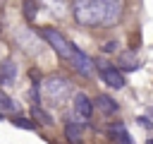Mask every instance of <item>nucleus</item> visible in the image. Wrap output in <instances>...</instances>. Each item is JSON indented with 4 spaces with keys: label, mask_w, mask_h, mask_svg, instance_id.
<instances>
[{
    "label": "nucleus",
    "mask_w": 153,
    "mask_h": 144,
    "mask_svg": "<svg viewBox=\"0 0 153 144\" xmlns=\"http://www.w3.org/2000/svg\"><path fill=\"white\" fill-rule=\"evenodd\" d=\"M72 12H74V19L81 26L103 24V0H74Z\"/></svg>",
    "instance_id": "obj_1"
},
{
    "label": "nucleus",
    "mask_w": 153,
    "mask_h": 144,
    "mask_svg": "<svg viewBox=\"0 0 153 144\" xmlns=\"http://www.w3.org/2000/svg\"><path fill=\"white\" fill-rule=\"evenodd\" d=\"M41 36L48 41V46H50L62 60H69V58L74 55V50H76V46H74L62 31H57V29H53V26H43V29H41Z\"/></svg>",
    "instance_id": "obj_2"
},
{
    "label": "nucleus",
    "mask_w": 153,
    "mask_h": 144,
    "mask_svg": "<svg viewBox=\"0 0 153 144\" xmlns=\"http://www.w3.org/2000/svg\"><path fill=\"white\" fill-rule=\"evenodd\" d=\"M69 94H72V84H69L65 77H60V74H53V77H48V79L43 82V96H45L53 106L65 103Z\"/></svg>",
    "instance_id": "obj_3"
},
{
    "label": "nucleus",
    "mask_w": 153,
    "mask_h": 144,
    "mask_svg": "<svg viewBox=\"0 0 153 144\" xmlns=\"http://www.w3.org/2000/svg\"><path fill=\"white\" fill-rule=\"evenodd\" d=\"M72 108H74V118L79 120V125H86V120L91 118L93 113V103L86 94H74L72 98Z\"/></svg>",
    "instance_id": "obj_4"
},
{
    "label": "nucleus",
    "mask_w": 153,
    "mask_h": 144,
    "mask_svg": "<svg viewBox=\"0 0 153 144\" xmlns=\"http://www.w3.org/2000/svg\"><path fill=\"white\" fill-rule=\"evenodd\" d=\"M122 10H124L122 0H103V24L105 26L117 24L120 17H122Z\"/></svg>",
    "instance_id": "obj_5"
},
{
    "label": "nucleus",
    "mask_w": 153,
    "mask_h": 144,
    "mask_svg": "<svg viewBox=\"0 0 153 144\" xmlns=\"http://www.w3.org/2000/svg\"><path fill=\"white\" fill-rule=\"evenodd\" d=\"M69 62H72V67H74L79 74H84V77H91L93 70H96V67H93V60H91L84 50H79V48L74 50V55L69 58Z\"/></svg>",
    "instance_id": "obj_6"
},
{
    "label": "nucleus",
    "mask_w": 153,
    "mask_h": 144,
    "mask_svg": "<svg viewBox=\"0 0 153 144\" xmlns=\"http://www.w3.org/2000/svg\"><path fill=\"white\" fill-rule=\"evenodd\" d=\"M98 74H100V79H103L108 86H112V89H122V86L127 84L124 77H122V72L115 70L112 65H100V67H98Z\"/></svg>",
    "instance_id": "obj_7"
},
{
    "label": "nucleus",
    "mask_w": 153,
    "mask_h": 144,
    "mask_svg": "<svg viewBox=\"0 0 153 144\" xmlns=\"http://www.w3.org/2000/svg\"><path fill=\"white\" fill-rule=\"evenodd\" d=\"M110 137H112L117 144H134L131 137H129V132H127V127H124L122 122H115V125L110 127Z\"/></svg>",
    "instance_id": "obj_8"
},
{
    "label": "nucleus",
    "mask_w": 153,
    "mask_h": 144,
    "mask_svg": "<svg viewBox=\"0 0 153 144\" xmlns=\"http://www.w3.org/2000/svg\"><path fill=\"white\" fill-rule=\"evenodd\" d=\"M14 74H17L14 62H12V60H2V62H0V79H2L5 84H12V82H14Z\"/></svg>",
    "instance_id": "obj_9"
},
{
    "label": "nucleus",
    "mask_w": 153,
    "mask_h": 144,
    "mask_svg": "<svg viewBox=\"0 0 153 144\" xmlns=\"http://www.w3.org/2000/svg\"><path fill=\"white\" fill-rule=\"evenodd\" d=\"M96 108H100L105 115H112V113H117V103H115L110 96H105V94H100V96L96 98Z\"/></svg>",
    "instance_id": "obj_10"
},
{
    "label": "nucleus",
    "mask_w": 153,
    "mask_h": 144,
    "mask_svg": "<svg viewBox=\"0 0 153 144\" xmlns=\"http://www.w3.org/2000/svg\"><path fill=\"white\" fill-rule=\"evenodd\" d=\"M31 113H33V120H36L38 125H53V115H50L43 106H33Z\"/></svg>",
    "instance_id": "obj_11"
},
{
    "label": "nucleus",
    "mask_w": 153,
    "mask_h": 144,
    "mask_svg": "<svg viewBox=\"0 0 153 144\" xmlns=\"http://www.w3.org/2000/svg\"><path fill=\"white\" fill-rule=\"evenodd\" d=\"M65 132H67V139H69V142H74V144H76V142L81 139V127H79L76 122H72V120L67 122V127H65Z\"/></svg>",
    "instance_id": "obj_12"
},
{
    "label": "nucleus",
    "mask_w": 153,
    "mask_h": 144,
    "mask_svg": "<svg viewBox=\"0 0 153 144\" xmlns=\"http://www.w3.org/2000/svg\"><path fill=\"white\" fill-rule=\"evenodd\" d=\"M120 65H122L124 70H136V67H139V60L134 58V53H124V55L120 58Z\"/></svg>",
    "instance_id": "obj_13"
},
{
    "label": "nucleus",
    "mask_w": 153,
    "mask_h": 144,
    "mask_svg": "<svg viewBox=\"0 0 153 144\" xmlns=\"http://www.w3.org/2000/svg\"><path fill=\"white\" fill-rule=\"evenodd\" d=\"M12 110H14V101L5 91H0V113H12Z\"/></svg>",
    "instance_id": "obj_14"
},
{
    "label": "nucleus",
    "mask_w": 153,
    "mask_h": 144,
    "mask_svg": "<svg viewBox=\"0 0 153 144\" xmlns=\"http://www.w3.org/2000/svg\"><path fill=\"white\" fill-rule=\"evenodd\" d=\"M45 5H48L53 12L62 14V12H65V5H67V0H45Z\"/></svg>",
    "instance_id": "obj_15"
},
{
    "label": "nucleus",
    "mask_w": 153,
    "mask_h": 144,
    "mask_svg": "<svg viewBox=\"0 0 153 144\" xmlns=\"http://www.w3.org/2000/svg\"><path fill=\"white\" fill-rule=\"evenodd\" d=\"M24 14H26V19L36 17V2L33 0H24Z\"/></svg>",
    "instance_id": "obj_16"
},
{
    "label": "nucleus",
    "mask_w": 153,
    "mask_h": 144,
    "mask_svg": "<svg viewBox=\"0 0 153 144\" xmlns=\"http://www.w3.org/2000/svg\"><path fill=\"white\" fill-rule=\"evenodd\" d=\"M12 122H14L17 127H24V130H33V127H36V125H33L31 120H26V118H14Z\"/></svg>",
    "instance_id": "obj_17"
},
{
    "label": "nucleus",
    "mask_w": 153,
    "mask_h": 144,
    "mask_svg": "<svg viewBox=\"0 0 153 144\" xmlns=\"http://www.w3.org/2000/svg\"><path fill=\"white\" fill-rule=\"evenodd\" d=\"M115 48H117V43H115V41H110V43H105V50H108V53H112Z\"/></svg>",
    "instance_id": "obj_18"
},
{
    "label": "nucleus",
    "mask_w": 153,
    "mask_h": 144,
    "mask_svg": "<svg viewBox=\"0 0 153 144\" xmlns=\"http://www.w3.org/2000/svg\"><path fill=\"white\" fill-rule=\"evenodd\" d=\"M139 122H141V125H143V127H153V122H151V120H146V118H141V120H139Z\"/></svg>",
    "instance_id": "obj_19"
},
{
    "label": "nucleus",
    "mask_w": 153,
    "mask_h": 144,
    "mask_svg": "<svg viewBox=\"0 0 153 144\" xmlns=\"http://www.w3.org/2000/svg\"><path fill=\"white\" fill-rule=\"evenodd\" d=\"M151 144H153V139H151Z\"/></svg>",
    "instance_id": "obj_20"
}]
</instances>
